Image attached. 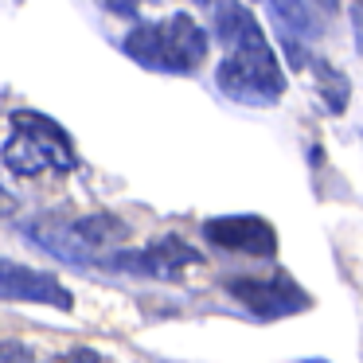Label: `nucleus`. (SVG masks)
Instances as JSON below:
<instances>
[{
  "label": "nucleus",
  "mask_w": 363,
  "mask_h": 363,
  "mask_svg": "<svg viewBox=\"0 0 363 363\" xmlns=\"http://www.w3.org/2000/svg\"><path fill=\"white\" fill-rule=\"evenodd\" d=\"M121 51L133 63L149 67V71L191 74L207 59V32L188 12H176V16L160 20V24H137L121 40Z\"/></svg>",
  "instance_id": "nucleus-2"
},
{
  "label": "nucleus",
  "mask_w": 363,
  "mask_h": 363,
  "mask_svg": "<svg viewBox=\"0 0 363 363\" xmlns=\"http://www.w3.org/2000/svg\"><path fill=\"white\" fill-rule=\"evenodd\" d=\"M313 71H316V90H320L324 106H328L332 113H344L347 98H352V82H347V74L336 71L332 63H324V59H313Z\"/></svg>",
  "instance_id": "nucleus-10"
},
{
  "label": "nucleus",
  "mask_w": 363,
  "mask_h": 363,
  "mask_svg": "<svg viewBox=\"0 0 363 363\" xmlns=\"http://www.w3.org/2000/svg\"><path fill=\"white\" fill-rule=\"evenodd\" d=\"M28 235H32L35 242H40L43 250H48V254H55L59 262H71V266H94V262H90L86 254L79 250V242L71 238V219L48 215V219L32 223V227H28Z\"/></svg>",
  "instance_id": "nucleus-9"
},
{
  "label": "nucleus",
  "mask_w": 363,
  "mask_h": 363,
  "mask_svg": "<svg viewBox=\"0 0 363 363\" xmlns=\"http://www.w3.org/2000/svg\"><path fill=\"white\" fill-rule=\"evenodd\" d=\"M269 9H274V16L281 20L289 32H297V35H316V20L308 16V9L301 4V0H269Z\"/></svg>",
  "instance_id": "nucleus-11"
},
{
  "label": "nucleus",
  "mask_w": 363,
  "mask_h": 363,
  "mask_svg": "<svg viewBox=\"0 0 363 363\" xmlns=\"http://www.w3.org/2000/svg\"><path fill=\"white\" fill-rule=\"evenodd\" d=\"M203 238L219 250L250 254V258H274L277 254V230L258 215H223L203 223Z\"/></svg>",
  "instance_id": "nucleus-6"
},
{
  "label": "nucleus",
  "mask_w": 363,
  "mask_h": 363,
  "mask_svg": "<svg viewBox=\"0 0 363 363\" xmlns=\"http://www.w3.org/2000/svg\"><path fill=\"white\" fill-rule=\"evenodd\" d=\"M0 301H32V305H51V308H74V297L59 277L40 274L28 266L0 262Z\"/></svg>",
  "instance_id": "nucleus-7"
},
{
  "label": "nucleus",
  "mask_w": 363,
  "mask_h": 363,
  "mask_svg": "<svg viewBox=\"0 0 363 363\" xmlns=\"http://www.w3.org/2000/svg\"><path fill=\"white\" fill-rule=\"evenodd\" d=\"M227 293L238 305L250 308L254 316H262V320H281V316L305 313V308L313 305V297H308L289 274H281V269H277V274H266V277H230Z\"/></svg>",
  "instance_id": "nucleus-5"
},
{
  "label": "nucleus",
  "mask_w": 363,
  "mask_h": 363,
  "mask_svg": "<svg viewBox=\"0 0 363 363\" xmlns=\"http://www.w3.org/2000/svg\"><path fill=\"white\" fill-rule=\"evenodd\" d=\"M51 363H106L98 352H90V347H74V352H63L59 359H51Z\"/></svg>",
  "instance_id": "nucleus-14"
},
{
  "label": "nucleus",
  "mask_w": 363,
  "mask_h": 363,
  "mask_svg": "<svg viewBox=\"0 0 363 363\" xmlns=\"http://www.w3.org/2000/svg\"><path fill=\"white\" fill-rule=\"evenodd\" d=\"M71 238L79 242V250L94 262V250H110L129 238V227L113 211H90L82 219H71Z\"/></svg>",
  "instance_id": "nucleus-8"
},
{
  "label": "nucleus",
  "mask_w": 363,
  "mask_h": 363,
  "mask_svg": "<svg viewBox=\"0 0 363 363\" xmlns=\"http://www.w3.org/2000/svg\"><path fill=\"white\" fill-rule=\"evenodd\" d=\"M9 211H16V199H12V191L0 188V215H9Z\"/></svg>",
  "instance_id": "nucleus-15"
},
{
  "label": "nucleus",
  "mask_w": 363,
  "mask_h": 363,
  "mask_svg": "<svg viewBox=\"0 0 363 363\" xmlns=\"http://www.w3.org/2000/svg\"><path fill=\"white\" fill-rule=\"evenodd\" d=\"M4 164L16 176H40V172H74V141L59 121L43 118L35 110L12 113V137L4 141Z\"/></svg>",
  "instance_id": "nucleus-3"
},
{
  "label": "nucleus",
  "mask_w": 363,
  "mask_h": 363,
  "mask_svg": "<svg viewBox=\"0 0 363 363\" xmlns=\"http://www.w3.org/2000/svg\"><path fill=\"white\" fill-rule=\"evenodd\" d=\"M215 35L227 48V59L215 71L219 90L242 106H274L285 94V71L258 20L238 0H215Z\"/></svg>",
  "instance_id": "nucleus-1"
},
{
  "label": "nucleus",
  "mask_w": 363,
  "mask_h": 363,
  "mask_svg": "<svg viewBox=\"0 0 363 363\" xmlns=\"http://www.w3.org/2000/svg\"><path fill=\"white\" fill-rule=\"evenodd\" d=\"M102 266L118 269V274H129V277H160V281H176V277H184V269L203 266V254H199L196 246H188L184 238L168 235V238L149 242L145 250H113V254H106Z\"/></svg>",
  "instance_id": "nucleus-4"
},
{
  "label": "nucleus",
  "mask_w": 363,
  "mask_h": 363,
  "mask_svg": "<svg viewBox=\"0 0 363 363\" xmlns=\"http://www.w3.org/2000/svg\"><path fill=\"white\" fill-rule=\"evenodd\" d=\"M313 4H316L320 12H336V9H340V0H313Z\"/></svg>",
  "instance_id": "nucleus-16"
},
{
  "label": "nucleus",
  "mask_w": 363,
  "mask_h": 363,
  "mask_svg": "<svg viewBox=\"0 0 363 363\" xmlns=\"http://www.w3.org/2000/svg\"><path fill=\"white\" fill-rule=\"evenodd\" d=\"M106 12H113V16H125V20H133L137 16V9H141V0H98Z\"/></svg>",
  "instance_id": "nucleus-13"
},
{
  "label": "nucleus",
  "mask_w": 363,
  "mask_h": 363,
  "mask_svg": "<svg viewBox=\"0 0 363 363\" xmlns=\"http://www.w3.org/2000/svg\"><path fill=\"white\" fill-rule=\"evenodd\" d=\"M196 4H215V0H196Z\"/></svg>",
  "instance_id": "nucleus-17"
},
{
  "label": "nucleus",
  "mask_w": 363,
  "mask_h": 363,
  "mask_svg": "<svg viewBox=\"0 0 363 363\" xmlns=\"http://www.w3.org/2000/svg\"><path fill=\"white\" fill-rule=\"evenodd\" d=\"M0 363H32V352H28L24 344L4 340V344H0Z\"/></svg>",
  "instance_id": "nucleus-12"
}]
</instances>
